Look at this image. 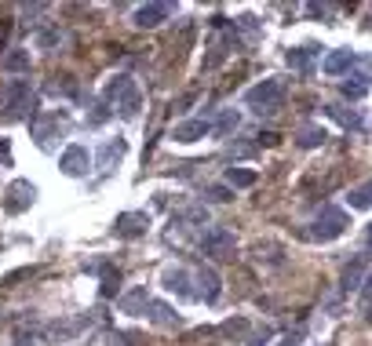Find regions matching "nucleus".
Segmentation results:
<instances>
[{"mask_svg": "<svg viewBox=\"0 0 372 346\" xmlns=\"http://www.w3.org/2000/svg\"><path fill=\"white\" fill-rule=\"evenodd\" d=\"M244 106L256 110L259 117L263 113H277V110L285 106V80L281 77H267V80L252 84V88L244 91Z\"/></svg>", "mask_w": 372, "mask_h": 346, "instance_id": "f257e3e1", "label": "nucleus"}, {"mask_svg": "<svg viewBox=\"0 0 372 346\" xmlns=\"http://www.w3.org/2000/svg\"><path fill=\"white\" fill-rule=\"evenodd\" d=\"M33 110V88L29 80H11L0 95V120H22Z\"/></svg>", "mask_w": 372, "mask_h": 346, "instance_id": "f03ea898", "label": "nucleus"}, {"mask_svg": "<svg viewBox=\"0 0 372 346\" xmlns=\"http://www.w3.org/2000/svg\"><path fill=\"white\" fill-rule=\"evenodd\" d=\"M351 226V219L343 208H336V204H321L318 219H314V226H310L306 237H314V241H336V237H343V230Z\"/></svg>", "mask_w": 372, "mask_h": 346, "instance_id": "7ed1b4c3", "label": "nucleus"}, {"mask_svg": "<svg viewBox=\"0 0 372 346\" xmlns=\"http://www.w3.org/2000/svg\"><path fill=\"white\" fill-rule=\"evenodd\" d=\"M201 251L208 259H234L237 251V237L227 230V226H208L201 234Z\"/></svg>", "mask_w": 372, "mask_h": 346, "instance_id": "20e7f679", "label": "nucleus"}, {"mask_svg": "<svg viewBox=\"0 0 372 346\" xmlns=\"http://www.w3.org/2000/svg\"><path fill=\"white\" fill-rule=\"evenodd\" d=\"M146 230H150V215L146 211H120L113 219V234L120 241H139V237H146Z\"/></svg>", "mask_w": 372, "mask_h": 346, "instance_id": "39448f33", "label": "nucleus"}, {"mask_svg": "<svg viewBox=\"0 0 372 346\" xmlns=\"http://www.w3.org/2000/svg\"><path fill=\"white\" fill-rule=\"evenodd\" d=\"M58 168L66 172L70 179L88 175V172H91V153H88V146H81V142L66 146V150H62V157H58Z\"/></svg>", "mask_w": 372, "mask_h": 346, "instance_id": "423d86ee", "label": "nucleus"}, {"mask_svg": "<svg viewBox=\"0 0 372 346\" xmlns=\"http://www.w3.org/2000/svg\"><path fill=\"white\" fill-rule=\"evenodd\" d=\"M33 197H37V186L29 179H15V182H8V190H4V208L11 215H19V211H26L29 204H33Z\"/></svg>", "mask_w": 372, "mask_h": 346, "instance_id": "0eeeda50", "label": "nucleus"}, {"mask_svg": "<svg viewBox=\"0 0 372 346\" xmlns=\"http://www.w3.org/2000/svg\"><path fill=\"white\" fill-rule=\"evenodd\" d=\"M172 4L168 0H157V4H143V8H135V15H132V22L139 26V29H153V26H161V22H168L172 19Z\"/></svg>", "mask_w": 372, "mask_h": 346, "instance_id": "6e6552de", "label": "nucleus"}, {"mask_svg": "<svg viewBox=\"0 0 372 346\" xmlns=\"http://www.w3.org/2000/svg\"><path fill=\"white\" fill-rule=\"evenodd\" d=\"M358 66V55L351 48H339V51H329L325 62H321V70L329 77H351V70Z\"/></svg>", "mask_w": 372, "mask_h": 346, "instance_id": "1a4fd4ad", "label": "nucleus"}, {"mask_svg": "<svg viewBox=\"0 0 372 346\" xmlns=\"http://www.w3.org/2000/svg\"><path fill=\"white\" fill-rule=\"evenodd\" d=\"M161 285H165V292H172V295H179V299H194L190 273H186L182 266H168L165 277H161Z\"/></svg>", "mask_w": 372, "mask_h": 346, "instance_id": "9d476101", "label": "nucleus"}, {"mask_svg": "<svg viewBox=\"0 0 372 346\" xmlns=\"http://www.w3.org/2000/svg\"><path fill=\"white\" fill-rule=\"evenodd\" d=\"M194 281H197V285H201V288H197L194 295H201L205 303H215V299L223 295V281H219V273H215L212 266H201V270L194 273Z\"/></svg>", "mask_w": 372, "mask_h": 346, "instance_id": "9b49d317", "label": "nucleus"}, {"mask_svg": "<svg viewBox=\"0 0 372 346\" xmlns=\"http://www.w3.org/2000/svg\"><path fill=\"white\" fill-rule=\"evenodd\" d=\"M208 132H212V124L201 120V117H194V120L175 124V128H172V139H175V142H197V139H205Z\"/></svg>", "mask_w": 372, "mask_h": 346, "instance_id": "f8f14e48", "label": "nucleus"}, {"mask_svg": "<svg viewBox=\"0 0 372 346\" xmlns=\"http://www.w3.org/2000/svg\"><path fill=\"white\" fill-rule=\"evenodd\" d=\"M143 318H150L157 328H179V313L168 303H157V299H150V306H146Z\"/></svg>", "mask_w": 372, "mask_h": 346, "instance_id": "ddd939ff", "label": "nucleus"}, {"mask_svg": "<svg viewBox=\"0 0 372 346\" xmlns=\"http://www.w3.org/2000/svg\"><path fill=\"white\" fill-rule=\"evenodd\" d=\"M172 226L179 230H190V226H208V208L205 204H190V208H182L172 215Z\"/></svg>", "mask_w": 372, "mask_h": 346, "instance_id": "4468645a", "label": "nucleus"}, {"mask_svg": "<svg viewBox=\"0 0 372 346\" xmlns=\"http://www.w3.org/2000/svg\"><path fill=\"white\" fill-rule=\"evenodd\" d=\"M88 328V318H66V321H51L48 325V339H58V342H66L73 335H81Z\"/></svg>", "mask_w": 372, "mask_h": 346, "instance_id": "2eb2a0df", "label": "nucleus"}, {"mask_svg": "<svg viewBox=\"0 0 372 346\" xmlns=\"http://www.w3.org/2000/svg\"><path fill=\"white\" fill-rule=\"evenodd\" d=\"M124 153H128L124 139H110V142H103V150H99V172H113V164L120 161Z\"/></svg>", "mask_w": 372, "mask_h": 346, "instance_id": "dca6fc26", "label": "nucleus"}, {"mask_svg": "<svg viewBox=\"0 0 372 346\" xmlns=\"http://www.w3.org/2000/svg\"><path fill=\"white\" fill-rule=\"evenodd\" d=\"M365 270H368V259L358 256V259L343 270V292H361V285H365Z\"/></svg>", "mask_w": 372, "mask_h": 346, "instance_id": "f3484780", "label": "nucleus"}, {"mask_svg": "<svg viewBox=\"0 0 372 346\" xmlns=\"http://www.w3.org/2000/svg\"><path fill=\"white\" fill-rule=\"evenodd\" d=\"M146 306H150V295H146V288H132L128 295L120 299V313H128V318H143V313H146Z\"/></svg>", "mask_w": 372, "mask_h": 346, "instance_id": "a211bd4d", "label": "nucleus"}, {"mask_svg": "<svg viewBox=\"0 0 372 346\" xmlns=\"http://www.w3.org/2000/svg\"><path fill=\"white\" fill-rule=\"evenodd\" d=\"M128 91H135V80L128 77V73H117V77H110V84H106V91H103V95H106V103H120L124 95H128Z\"/></svg>", "mask_w": 372, "mask_h": 346, "instance_id": "6ab92c4d", "label": "nucleus"}, {"mask_svg": "<svg viewBox=\"0 0 372 346\" xmlns=\"http://www.w3.org/2000/svg\"><path fill=\"white\" fill-rule=\"evenodd\" d=\"M325 139H329V132L321 128V124H303L299 135H296L299 150H318V146H325Z\"/></svg>", "mask_w": 372, "mask_h": 346, "instance_id": "aec40b11", "label": "nucleus"}, {"mask_svg": "<svg viewBox=\"0 0 372 346\" xmlns=\"http://www.w3.org/2000/svg\"><path fill=\"white\" fill-rule=\"evenodd\" d=\"M339 91H343V99H365L368 95V73L361 70V73H354V77H347L343 84H339Z\"/></svg>", "mask_w": 372, "mask_h": 346, "instance_id": "412c9836", "label": "nucleus"}, {"mask_svg": "<svg viewBox=\"0 0 372 346\" xmlns=\"http://www.w3.org/2000/svg\"><path fill=\"white\" fill-rule=\"evenodd\" d=\"M259 175L252 168H227V186L230 190H248V186H256Z\"/></svg>", "mask_w": 372, "mask_h": 346, "instance_id": "4be33fe9", "label": "nucleus"}, {"mask_svg": "<svg viewBox=\"0 0 372 346\" xmlns=\"http://www.w3.org/2000/svg\"><path fill=\"white\" fill-rule=\"evenodd\" d=\"M329 110V117H336L343 128H351V132H365V120L354 113V110H343V106H325Z\"/></svg>", "mask_w": 372, "mask_h": 346, "instance_id": "5701e85b", "label": "nucleus"}, {"mask_svg": "<svg viewBox=\"0 0 372 346\" xmlns=\"http://www.w3.org/2000/svg\"><path fill=\"white\" fill-rule=\"evenodd\" d=\"M0 70L4 73H29V51H8L4 55V62H0Z\"/></svg>", "mask_w": 372, "mask_h": 346, "instance_id": "b1692460", "label": "nucleus"}, {"mask_svg": "<svg viewBox=\"0 0 372 346\" xmlns=\"http://www.w3.org/2000/svg\"><path fill=\"white\" fill-rule=\"evenodd\" d=\"M139 110H143V91L135 88V91H128L120 103H117V113L124 117V120H132V117H139Z\"/></svg>", "mask_w": 372, "mask_h": 346, "instance_id": "393cba45", "label": "nucleus"}, {"mask_svg": "<svg viewBox=\"0 0 372 346\" xmlns=\"http://www.w3.org/2000/svg\"><path fill=\"white\" fill-rule=\"evenodd\" d=\"M237 124H241V117H237V110H223V113H219V120H215V124H212V132H215V135H219V139H223V135H230V132H237Z\"/></svg>", "mask_w": 372, "mask_h": 346, "instance_id": "a878e982", "label": "nucleus"}, {"mask_svg": "<svg viewBox=\"0 0 372 346\" xmlns=\"http://www.w3.org/2000/svg\"><path fill=\"white\" fill-rule=\"evenodd\" d=\"M314 55H318V48H296V51H289V66L299 70V73H306L310 62H314Z\"/></svg>", "mask_w": 372, "mask_h": 346, "instance_id": "bb28decb", "label": "nucleus"}, {"mask_svg": "<svg viewBox=\"0 0 372 346\" xmlns=\"http://www.w3.org/2000/svg\"><path fill=\"white\" fill-rule=\"evenodd\" d=\"M219 335H223V339H244V335H248V321H244V318H230V321L219 325Z\"/></svg>", "mask_w": 372, "mask_h": 346, "instance_id": "cd10ccee", "label": "nucleus"}, {"mask_svg": "<svg viewBox=\"0 0 372 346\" xmlns=\"http://www.w3.org/2000/svg\"><path fill=\"white\" fill-rule=\"evenodd\" d=\"M347 201H351V208H358V211H365V208L372 204V190H368V182H361V186H354V190L347 194Z\"/></svg>", "mask_w": 372, "mask_h": 346, "instance_id": "c85d7f7f", "label": "nucleus"}, {"mask_svg": "<svg viewBox=\"0 0 372 346\" xmlns=\"http://www.w3.org/2000/svg\"><path fill=\"white\" fill-rule=\"evenodd\" d=\"M117 281H120V273H117L113 266H106V270H103V295H106V299L113 295V285H117Z\"/></svg>", "mask_w": 372, "mask_h": 346, "instance_id": "c756f323", "label": "nucleus"}, {"mask_svg": "<svg viewBox=\"0 0 372 346\" xmlns=\"http://www.w3.org/2000/svg\"><path fill=\"white\" fill-rule=\"evenodd\" d=\"M208 197L223 204V201H230V197H234V190H230V186H208Z\"/></svg>", "mask_w": 372, "mask_h": 346, "instance_id": "7c9ffc66", "label": "nucleus"}, {"mask_svg": "<svg viewBox=\"0 0 372 346\" xmlns=\"http://www.w3.org/2000/svg\"><path fill=\"white\" fill-rule=\"evenodd\" d=\"M299 342H303V332H285L277 339V346H299Z\"/></svg>", "mask_w": 372, "mask_h": 346, "instance_id": "2f4dec72", "label": "nucleus"}, {"mask_svg": "<svg viewBox=\"0 0 372 346\" xmlns=\"http://www.w3.org/2000/svg\"><path fill=\"white\" fill-rule=\"evenodd\" d=\"M103 120H110V110H106V103H99V106H95V113H91V124H103Z\"/></svg>", "mask_w": 372, "mask_h": 346, "instance_id": "473e14b6", "label": "nucleus"}, {"mask_svg": "<svg viewBox=\"0 0 372 346\" xmlns=\"http://www.w3.org/2000/svg\"><path fill=\"white\" fill-rule=\"evenodd\" d=\"M306 15H314V19L321 15V19H325V15H329V4H306Z\"/></svg>", "mask_w": 372, "mask_h": 346, "instance_id": "72a5a7b5", "label": "nucleus"}, {"mask_svg": "<svg viewBox=\"0 0 372 346\" xmlns=\"http://www.w3.org/2000/svg\"><path fill=\"white\" fill-rule=\"evenodd\" d=\"M37 44H41V48H51V44H58V33H41Z\"/></svg>", "mask_w": 372, "mask_h": 346, "instance_id": "f704fd0d", "label": "nucleus"}, {"mask_svg": "<svg viewBox=\"0 0 372 346\" xmlns=\"http://www.w3.org/2000/svg\"><path fill=\"white\" fill-rule=\"evenodd\" d=\"M0 161L11 164V146H8V139H0Z\"/></svg>", "mask_w": 372, "mask_h": 346, "instance_id": "c9c22d12", "label": "nucleus"}, {"mask_svg": "<svg viewBox=\"0 0 372 346\" xmlns=\"http://www.w3.org/2000/svg\"><path fill=\"white\" fill-rule=\"evenodd\" d=\"M270 339H274V332H270V328H263V335H256V342H252V346H267Z\"/></svg>", "mask_w": 372, "mask_h": 346, "instance_id": "e433bc0d", "label": "nucleus"}, {"mask_svg": "<svg viewBox=\"0 0 372 346\" xmlns=\"http://www.w3.org/2000/svg\"><path fill=\"white\" fill-rule=\"evenodd\" d=\"M194 99H197V95H182V99H179V103H172V110H186V106H190V103H194Z\"/></svg>", "mask_w": 372, "mask_h": 346, "instance_id": "4c0bfd02", "label": "nucleus"}, {"mask_svg": "<svg viewBox=\"0 0 372 346\" xmlns=\"http://www.w3.org/2000/svg\"><path fill=\"white\" fill-rule=\"evenodd\" d=\"M259 142H267V146H277V135H274V132H263V135H259Z\"/></svg>", "mask_w": 372, "mask_h": 346, "instance_id": "58836bf2", "label": "nucleus"}, {"mask_svg": "<svg viewBox=\"0 0 372 346\" xmlns=\"http://www.w3.org/2000/svg\"><path fill=\"white\" fill-rule=\"evenodd\" d=\"M15 346H37V342H33V335H29V339H26V335H19V342H15Z\"/></svg>", "mask_w": 372, "mask_h": 346, "instance_id": "ea45409f", "label": "nucleus"}]
</instances>
